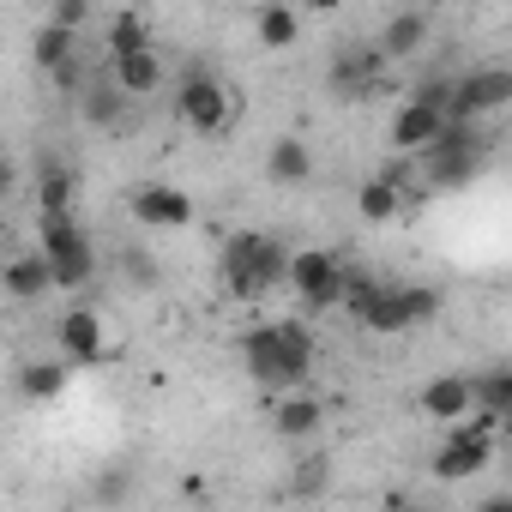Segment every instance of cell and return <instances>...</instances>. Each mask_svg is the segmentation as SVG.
Segmentation results:
<instances>
[{
    "mask_svg": "<svg viewBox=\"0 0 512 512\" xmlns=\"http://www.w3.org/2000/svg\"><path fill=\"white\" fill-rule=\"evenodd\" d=\"M314 356H320V344H314L308 320H266V326H253L241 338V368H247L253 386H266V392L308 386Z\"/></svg>",
    "mask_w": 512,
    "mask_h": 512,
    "instance_id": "obj_1",
    "label": "cell"
},
{
    "mask_svg": "<svg viewBox=\"0 0 512 512\" xmlns=\"http://www.w3.org/2000/svg\"><path fill=\"white\" fill-rule=\"evenodd\" d=\"M278 284H290V247L260 229H235L223 241V290L235 302H260Z\"/></svg>",
    "mask_w": 512,
    "mask_h": 512,
    "instance_id": "obj_2",
    "label": "cell"
},
{
    "mask_svg": "<svg viewBox=\"0 0 512 512\" xmlns=\"http://www.w3.org/2000/svg\"><path fill=\"white\" fill-rule=\"evenodd\" d=\"M416 163H422V187H434V193H458V187H470L476 175H482V163H488V139H482V127L476 121H446L440 127V139L428 145V151H416Z\"/></svg>",
    "mask_w": 512,
    "mask_h": 512,
    "instance_id": "obj_3",
    "label": "cell"
},
{
    "mask_svg": "<svg viewBox=\"0 0 512 512\" xmlns=\"http://www.w3.org/2000/svg\"><path fill=\"white\" fill-rule=\"evenodd\" d=\"M43 253H49L61 290H85L97 278V241L85 235L73 211H43Z\"/></svg>",
    "mask_w": 512,
    "mask_h": 512,
    "instance_id": "obj_4",
    "label": "cell"
},
{
    "mask_svg": "<svg viewBox=\"0 0 512 512\" xmlns=\"http://www.w3.org/2000/svg\"><path fill=\"white\" fill-rule=\"evenodd\" d=\"M434 314H440V290H428V284H404V278H386V284L374 290L362 326L380 332V338H404V332L428 326Z\"/></svg>",
    "mask_w": 512,
    "mask_h": 512,
    "instance_id": "obj_5",
    "label": "cell"
},
{
    "mask_svg": "<svg viewBox=\"0 0 512 512\" xmlns=\"http://www.w3.org/2000/svg\"><path fill=\"white\" fill-rule=\"evenodd\" d=\"M344 284H350V266L338 260V253H326V247H302V253H290V290L302 296L308 314H332V308H344Z\"/></svg>",
    "mask_w": 512,
    "mask_h": 512,
    "instance_id": "obj_6",
    "label": "cell"
},
{
    "mask_svg": "<svg viewBox=\"0 0 512 512\" xmlns=\"http://www.w3.org/2000/svg\"><path fill=\"white\" fill-rule=\"evenodd\" d=\"M488 464H494V428L476 422V416L446 422V440L434 446V476L440 482H464V476H476Z\"/></svg>",
    "mask_w": 512,
    "mask_h": 512,
    "instance_id": "obj_7",
    "label": "cell"
},
{
    "mask_svg": "<svg viewBox=\"0 0 512 512\" xmlns=\"http://www.w3.org/2000/svg\"><path fill=\"white\" fill-rule=\"evenodd\" d=\"M175 115H181L193 133H205V139L229 133V91L217 85V73L187 67V73L175 79Z\"/></svg>",
    "mask_w": 512,
    "mask_h": 512,
    "instance_id": "obj_8",
    "label": "cell"
},
{
    "mask_svg": "<svg viewBox=\"0 0 512 512\" xmlns=\"http://www.w3.org/2000/svg\"><path fill=\"white\" fill-rule=\"evenodd\" d=\"M386 49L380 43H344L338 55H332V67H326V85H332V97L338 103H362V97H374L380 85H386Z\"/></svg>",
    "mask_w": 512,
    "mask_h": 512,
    "instance_id": "obj_9",
    "label": "cell"
},
{
    "mask_svg": "<svg viewBox=\"0 0 512 512\" xmlns=\"http://www.w3.org/2000/svg\"><path fill=\"white\" fill-rule=\"evenodd\" d=\"M506 103H512V67L488 61V67L458 73V91H452V115L458 121H482V115H494Z\"/></svg>",
    "mask_w": 512,
    "mask_h": 512,
    "instance_id": "obj_10",
    "label": "cell"
},
{
    "mask_svg": "<svg viewBox=\"0 0 512 512\" xmlns=\"http://www.w3.org/2000/svg\"><path fill=\"white\" fill-rule=\"evenodd\" d=\"M133 103H139V97H133V91H127V85H121L109 67H97V73L85 79V91H79V109H85V121H91V127H109V133H121V127H127Z\"/></svg>",
    "mask_w": 512,
    "mask_h": 512,
    "instance_id": "obj_11",
    "label": "cell"
},
{
    "mask_svg": "<svg viewBox=\"0 0 512 512\" xmlns=\"http://www.w3.org/2000/svg\"><path fill=\"white\" fill-rule=\"evenodd\" d=\"M55 338H61V356H67V362H79V368L109 362V338H103L97 308H67V314H61V326H55Z\"/></svg>",
    "mask_w": 512,
    "mask_h": 512,
    "instance_id": "obj_12",
    "label": "cell"
},
{
    "mask_svg": "<svg viewBox=\"0 0 512 512\" xmlns=\"http://www.w3.org/2000/svg\"><path fill=\"white\" fill-rule=\"evenodd\" d=\"M452 115L440 109V103H428V97H410L398 115H392V151H404V157H416V151H428L434 139H440V127H446Z\"/></svg>",
    "mask_w": 512,
    "mask_h": 512,
    "instance_id": "obj_13",
    "label": "cell"
},
{
    "mask_svg": "<svg viewBox=\"0 0 512 512\" xmlns=\"http://www.w3.org/2000/svg\"><path fill=\"white\" fill-rule=\"evenodd\" d=\"M133 217H139V223H151V229H187V223H193V199H187L181 187L151 181V187H139V193H133Z\"/></svg>",
    "mask_w": 512,
    "mask_h": 512,
    "instance_id": "obj_14",
    "label": "cell"
},
{
    "mask_svg": "<svg viewBox=\"0 0 512 512\" xmlns=\"http://www.w3.org/2000/svg\"><path fill=\"white\" fill-rule=\"evenodd\" d=\"M422 410H428L434 422H464V416L476 410V386H470L464 374H440V380L422 386Z\"/></svg>",
    "mask_w": 512,
    "mask_h": 512,
    "instance_id": "obj_15",
    "label": "cell"
},
{
    "mask_svg": "<svg viewBox=\"0 0 512 512\" xmlns=\"http://www.w3.org/2000/svg\"><path fill=\"white\" fill-rule=\"evenodd\" d=\"M266 175H272L278 187H308V181H314V151H308V139H296V133L272 139V151H266Z\"/></svg>",
    "mask_w": 512,
    "mask_h": 512,
    "instance_id": "obj_16",
    "label": "cell"
},
{
    "mask_svg": "<svg viewBox=\"0 0 512 512\" xmlns=\"http://www.w3.org/2000/svg\"><path fill=\"white\" fill-rule=\"evenodd\" d=\"M7 290H13V302H43L49 290H61L43 247H37V253H19V260L7 266Z\"/></svg>",
    "mask_w": 512,
    "mask_h": 512,
    "instance_id": "obj_17",
    "label": "cell"
},
{
    "mask_svg": "<svg viewBox=\"0 0 512 512\" xmlns=\"http://www.w3.org/2000/svg\"><path fill=\"white\" fill-rule=\"evenodd\" d=\"M428 31H434V25H428V13H416V7H410V13H392V19H386V31H380L374 43L386 49V61H410V55L428 43Z\"/></svg>",
    "mask_w": 512,
    "mask_h": 512,
    "instance_id": "obj_18",
    "label": "cell"
},
{
    "mask_svg": "<svg viewBox=\"0 0 512 512\" xmlns=\"http://www.w3.org/2000/svg\"><path fill=\"white\" fill-rule=\"evenodd\" d=\"M320 422H326V410H320V398H308L302 386L278 398V416H272V428H278L284 440H308V434H320Z\"/></svg>",
    "mask_w": 512,
    "mask_h": 512,
    "instance_id": "obj_19",
    "label": "cell"
},
{
    "mask_svg": "<svg viewBox=\"0 0 512 512\" xmlns=\"http://www.w3.org/2000/svg\"><path fill=\"white\" fill-rule=\"evenodd\" d=\"M470 386H476V410H470V416L488 422V428H500L506 410H512V368H482Z\"/></svg>",
    "mask_w": 512,
    "mask_h": 512,
    "instance_id": "obj_20",
    "label": "cell"
},
{
    "mask_svg": "<svg viewBox=\"0 0 512 512\" xmlns=\"http://www.w3.org/2000/svg\"><path fill=\"white\" fill-rule=\"evenodd\" d=\"M109 73L133 91V97H151V91H163V61H157V49H139V55H109Z\"/></svg>",
    "mask_w": 512,
    "mask_h": 512,
    "instance_id": "obj_21",
    "label": "cell"
},
{
    "mask_svg": "<svg viewBox=\"0 0 512 512\" xmlns=\"http://www.w3.org/2000/svg\"><path fill=\"white\" fill-rule=\"evenodd\" d=\"M356 211H362L368 223H392V217L404 211V187H398V181L380 169V175H368V181H362V193H356Z\"/></svg>",
    "mask_w": 512,
    "mask_h": 512,
    "instance_id": "obj_22",
    "label": "cell"
},
{
    "mask_svg": "<svg viewBox=\"0 0 512 512\" xmlns=\"http://www.w3.org/2000/svg\"><path fill=\"white\" fill-rule=\"evenodd\" d=\"M73 55H79V31H73V25H61V19H49V25L31 37V61H37L43 73H55V67H61V61H73Z\"/></svg>",
    "mask_w": 512,
    "mask_h": 512,
    "instance_id": "obj_23",
    "label": "cell"
},
{
    "mask_svg": "<svg viewBox=\"0 0 512 512\" xmlns=\"http://www.w3.org/2000/svg\"><path fill=\"white\" fill-rule=\"evenodd\" d=\"M61 386H67V362H25L19 368V398H31V404H49V398H61Z\"/></svg>",
    "mask_w": 512,
    "mask_h": 512,
    "instance_id": "obj_24",
    "label": "cell"
},
{
    "mask_svg": "<svg viewBox=\"0 0 512 512\" xmlns=\"http://www.w3.org/2000/svg\"><path fill=\"white\" fill-rule=\"evenodd\" d=\"M73 163H61V157H49L43 163V175H37V205L43 211H73Z\"/></svg>",
    "mask_w": 512,
    "mask_h": 512,
    "instance_id": "obj_25",
    "label": "cell"
},
{
    "mask_svg": "<svg viewBox=\"0 0 512 512\" xmlns=\"http://www.w3.org/2000/svg\"><path fill=\"white\" fill-rule=\"evenodd\" d=\"M103 43H109V55H139V49H151V25L139 13H115L109 31H103Z\"/></svg>",
    "mask_w": 512,
    "mask_h": 512,
    "instance_id": "obj_26",
    "label": "cell"
},
{
    "mask_svg": "<svg viewBox=\"0 0 512 512\" xmlns=\"http://www.w3.org/2000/svg\"><path fill=\"white\" fill-rule=\"evenodd\" d=\"M296 37H302V19H296L290 7H266V13H260V43H266V49H290Z\"/></svg>",
    "mask_w": 512,
    "mask_h": 512,
    "instance_id": "obj_27",
    "label": "cell"
},
{
    "mask_svg": "<svg viewBox=\"0 0 512 512\" xmlns=\"http://www.w3.org/2000/svg\"><path fill=\"white\" fill-rule=\"evenodd\" d=\"M91 73H97V67H85V61H79V55H73V61H61V67H55V73H49V85H55V91H67V97H79V91H85V79H91Z\"/></svg>",
    "mask_w": 512,
    "mask_h": 512,
    "instance_id": "obj_28",
    "label": "cell"
},
{
    "mask_svg": "<svg viewBox=\"0 0 512 512\" xmlns=\"http://www.w3.org/2000/svg\"><path fill=\"white\" fill-rule=\"evenodd\" d=\"M49 19H61V25H73V31H79V25L91 19V0H55V13H49Z\"/></svg>",
    "mask_w": 512,
    "mask_h": 512,
    "instance_id": "obj_29",
    "label": "cell"
},
{
    "mask_svg": "<svg viewBox=\"0 0 512 512\" xmlns=\"http://www.w3.org/2000/svg\"><path fill=\"white\" fill-rule=\"evenodd\" d=\"M97 494H103V500H121V494H127V476H109V482H103Z\"/></svg>",
    "mask_w": 512,
    "mask_h": 512,
    "instance_id": "obj_30",
    "label": "cell"
},
{
    "mask_svg": "<svg viewBox=\"0 0 512 512\" xmlns=\"http://www.w3.org/2000/svg\"><path fill=\"white\" fill-rule=\"evenodd\" d=\"M308 13H338V0H302Z\"/></svg>",
    "mask_w": 512,
    "mask_h": 512,
    "instance_id": "obj_31",
    "label": "cell"
},
{
    "mask_svg": "<svg viewBox=\"0 0 512 512\" xmlns=\"http://www.w3.org/2000/svg\"><path fill=\"white\" fill-rule=\"evenodd\" d=\"M500 428H506V434H512V410H506V422H500Z\"/></svg>",
    "mask_w": 512,
    "mask_h": 512,
    "instance_id": "obj_32",
    "label": "cell"
}]
</instances>
